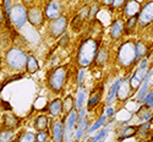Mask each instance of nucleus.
Segmentation results:
<instances>
[{
    "mask_svg": "<svg viewBox=\"0 0 153 142\" xmlns=\"http://www.w3.org/2000/svg\"><path fill=\"white\" fill-rule=\"evenodd\" d=\"M27 61V54L23 49H21L17 45L10 47L4 55V64L10 71L15 72H22L26 68Z\"/></svg>",
    "mask_w": 153,
    "mask_h": 142,
    "instance_id": "nucleus-1",
    "label": "nucleus"
},
{
    "mask_svg": "<svg viewBox=\"0 0 153 142\" xmlns=\"http://www.w3.org/2000/svg\"><path fill=\"white\" fill-rule=\"evenodd\" d=\"M98 48L99 42L94 38H87V39L82 41L77 50V58H76L80 68H87L93 64Z\"/></svg>",
    "mask_w": 153,
    "mask_h": 142,
    "instance_id": "nucleus-2",
    "label": "nucleus"
},
{
    "mask_svg": "<svg viewBox=\"0 0 153 142\" xmlns=\"http://www.w3.org/2000/svg\"><path fill=\"white\" fill-rule=\"evenodd\" d=\"M68 79V65L54 68L48 75V87L54 93H60Z\"/></svg>",
    "mask_w": 153,
    "mask_h": 142,
    "instance_id": "nucleus-3",
    "label": "nucleus"
},
{
    "mask_svg": "<svg viewBox=\"0 0 153 142\" xmlns=\"http://www.w3.org/2000/svg\"><path fill=\"white\" fill-rule=\"evenodd\" d=\"M7 20L11 28L16 31L21 30L27 22V6H25L22 3L14 4L7 12Z\"/></svg>",
    "mask_w": 153,
    "mask_h": 142,
    "instance_id": "nucleus-4",
    "label": "nucleus"
},
{
    "mask_svg": "<svg viewBox=\"0 0 153 142\" xmlns=\"http://www.w3.org/2000/svg\"><path fill=\"white\" fill-rule=\"evenodd\" d=\"M118 61L121 66H131L136 62V53H135V44L132 42H124L118 50Z\"/></svg>",
    "mask_w": 153,
    "mask_h": 142,
    "instance_id": "nucleus-5",
    "label": "nucleus"
},
{
    "mask_svg": "<svg viewBox=\"0 0 153 142\" xmlns=\"http://www.w3.org/2000/svg\"><path fill=\"white\" fill-rule=\"evenodd\" d=\"M66 28H68V17L64 15H60L59 17H56L54 20H50L48 31H49L50 37L56 39V38L61 37L65 33Z\"/></svg>",
    "mask_w": 153,
    "mask_h": 142,
    "instance_id": "nucleus-6",
    "label": "nucleus"
},
{
    "mask_svg": "<svg viewBox=\"0 0 153 142\" xmlns=\"http://www.w3.org/2000/svg\"><path fill=\"white\" fill-rule=\"evenodd\" d=\"M27 21L34 28H41L45 21L44 11L39 6H36V5L28 6L27 7Z\"/></svg>",
    "mask_w": 153,
    "mask_h": 142,
    "instance_id": "nucleus-7",
    "label": "nucleus"
},
{
    "mask_svg": "<svg viewBox=\"0 0 153 142\" xmlns=\"http://www.w3.org/2000/svg\"><path fill=\"white\" fill-rule=\"evenodd\" d=\"M137 21L140 26H142V27L149 26L153 22V0L148 1L146 5L141 6L138 15H137Z\"/></svg>",
    "mask_w": 153,
    "mask_h": 142,
    "instance_id": "nucleus-8",
    "label": "nucleus"
},
{
    "mask_svg": "<svg viewBox=\"0 0 153 142\" xmlns=\"http://www.w3.org/2000/svg\"><path fill=\"white\" fill-rule=\"evenodd\" d=\"M88 15H90V5L82 6L71 21V28L74 32H80V30L85 25L86 20H88Z\"/></svg>",
    "mask_w": 153,
    "mask_h": 142,
    "instance_id": "nucleus-9",
    "label": "nucleus"
},
{
    "mask_svg": "<svg viewBox=\"0 0 153 142\" xmlns=\"http://www.w3.org/2000/svg\"><path fill=\"white\" fill-rule=\"evenodd\" d=\"M62 14V3L61 0H49L44 9V16L47 20H54Z\"/></svg>",
    "mask_w": 153,
    "mask_h": 142,
    "instance_id": "nucleus-10",
    "label": "nucleus"
},
{
    "mask_svg": "<svg viewBox=\"0 0 153 142\" xmlns=\"http://www.w3.org/2000/svg\"><path fill=\"white\" fill-rule=\"evenodd\" d=\"M21 125V119L16 114L11 113V110H7L6 113L3 114V123L1 126L3 129H9V130H17Z\"/></svg>",
    "mask_w": 153,
    "mask_h": 142,
    "instance_id": "nucleus-11",
    "label": "nucleus"
},
{
    "mask_svg": "<svg viewBox=\"0 0 153 142\" xmlns=\"http://www.w3.org/2000/svg\"><path fill=\"white\" fill-rule=\"evenodd\" d=\"M102 96H103V85H98L90 93V98L87 100V110H93L100 103Z\"/></svg>",
    "mask_w": 153,
    "mask_h": 142,
    "instance_id": "nucleus-12",
    "label": "nucleus"
},
{
    "mask_svg": "<svg viewBox=\"0 0 153 142\" xmlns=\"http://www.w3.org/2000/svg\"><path fill=\"white\" fill-rule=\"evenodd\" d=\"M146 74H147V68L138 66V69L129 77V83H130V87H131V91H137L138 87L141 86Z\"/></svg>",
    "mask_w": 153,
    "mask_h": 142,
    "instance_id": "nucleus-13",
    "label": "nucleus"
},
{
    "mask_svg": "<svg viewBox=\"0 0 153 142\" xmlns=\"http://www.w3.org/2000/svg\"><path fill=\"white\" fill-rule=\"evenodd\" d=\"M124 25H125V22L123 21V19H117L111 22L110 30H109V36L111 39L117 41L124 34Z\"/></svg>",
    "mask_w": 153,
    "mask_h": 142,
    "instance_id": "nucleus-14",
    "label": "nucleus"
},
{
    "mask_svg": "<svg viewBox=\"0 0 153 142\" xmlns=\"http://www.w3.org/2000/svg\"><path fill=\"white\" fill-rule=\"evenodd\" d=\"M52 137L55 142H61L65 138V126L64 120H56L52 125Z\"/></svg>",
    "mask_w": 153,
    "mask_h": 142,
    "instance_id": "nucleus-15",
    "label": "nucleus"
},
{
    "mask_svg": "<svg viewBox=\"0 0 153 142\" xmlns=\"http://www.w3.org/2000/svg\"><path fill=\"white\" fill-rule=\"evenodd\" d=\"M77 125V112L76 109H72L68 115L66 119H64V126H65V135L72 134L74 129Z\"/></svg>",
    "mask_w": 153,
    "mask_h": 142,
    "instance_id": "nucleus-16",
    "label": "nucleus"
},
{
    "mask_svg": "<svg viewBox=\"0 0 153 142\" xmlns=\"http://www.w3.org/2000/svg\"><path fill=\"white\" fill-rule=\"evenodd\" d=\"M140 9H141V4L136 0H127L126 4L123 6L124 10V15L126 17H131V16H136L138 15Z\"/></svg>",
    "mask_w": 153,
    "mask_h": 142,
    "instance_id": "nucleus-17",
    "label": "nucleus"
},
{
    "mask_svg": "<svg viewBox=\"0 0 153 142\" xmlns=\"http://www.w3.org/2000/svg\"><path fill=\"white\" fill-rule=\"evenodd\" d=\"M48 113L52 115L54 118H58L62 114V100L60 98H55L53 99L50 103H48V107H47Z\"/></svg>",
    "mask_w": 153,
    "mask_h": 142,
    "instance_id": "nucleus-18",
    "label": "nucleus"
},
{
    "mask_svg": "<svg viewBox=\"0 0 153 142\" xmlns=\"http://www.w3.org/2000/svg\"><path fill=\"white\" fill-rule=\"evenodd\" d=\"M108 59H109V50H108V48L105 45H102V47L99 45L93 62L96 64V65H98V66H103V65H105V64H107Z\"/></svg>",
    "mask_w": 153,
    "mask_h": 142,
    "instance_id": "nucleus-19",
    "label": "nucleus"
},
{
    "mask_svg": "<svg viewBox=\"0 0 153 142\" xmlns=\"http://www.w3.org/2000/svg\"><path fill=\"white\" fill-rule=\"evenodd\" d=\"M130 92H131V87H130V83H129V77H126L125 80H121V82L119 85L117 97L120 100H126L130 96Z\"/></svg>",
    "mask_w": 153,
    "mask_h": 142,
    "instance_id": "nucleus-20",
    "label": "nucleus"
},
{
    "mask_svg": "<svg viewBox=\"0 0 153 142\" xmlns=\"http://www.w3.org/2000/svg\"><path fill=\"white\" fill-rule=\"evenodd\" d=\"M41 66L38 64V60L36 59L34 55H27V61H26V68H25V71L27 74H36L37 71H39Z\"/></svg>",
    "mask_w": 153,
    "mask_h": 142,
    "instance_id": "nucleus-21",
    "label": "nucleus"
},
{
    "mask_svg": "<svg viewBox=\"0 0 153 142\" xmlns=\"http://www.w3.org/2000/svg\"><path fill=\"white\" fill-rule=\"evenodd\" d=\"M151 75H152V71H148V72L146 74V76H145V79H143L141 86L138 87V92H137V94H136L137 100H141V99L147 94L148 86H149V77H151Z\"/></svg>",
    "mask_w": 153,
    "mask_h": 142,
    "instance_id": "nucleus-22",
    "label": "nucleus"
},
{
    "mask_svg": "<svg viewBox=\"0 0 153 142\" xmlns=\"http://www.w3.org/2000/svg\"><path fill=\"white\" fill-rule=\"evenodd\" d=\"M33 126L36 129V131H43V130H47L48 126H49V119L47 115H38V117L34 119V123H33Z\"/></svg>",
    "mask_w": 153,
    "mask_h": 142,
    "instance_id": "nucleus-23",
    "label": "nucleus"
},
{
    "mask_svg": "<svg viewBox=\"0 0 153 142\" xmlns=\"http://www.w3.org/2000/svg\"><path fill=\"white\" fill-rule=\"evenodd\" d=\"M72 109H75V99L71 94H68L62 99V113L68 115Z\"/></svg>",
    "mask_w": 153,
    "mask_h": 142,
    "instance_id": "nucleus-24",
    "label": "nucleus"
},
{
    "mask_svg": "<svg viewBox=\"0 0 153 142\" xmlns=\"http://www.w3.org/2000/svg\"><path fill=\"white\" fill-rule=\"evenodd\" d=\"M137 23H138V21H137V15H136V16H131V17H127V21H126L125 25H124V33L131 34V33L135 31Z\"/></svg>",
    "mask_w": 153,
    "mask_h": 142,
    "instance_id": "nucleus-25",
    "label": "nucleus"
},
{
    "mask_svg": "<svg viewBox=\"0 0 153 142\" xmlns=\"http://www.w3.org/2000/svg\"><path fill=\"white\" fill-rule=\"evenodd\" d=\"M136 131H137V126H127V127H124L123 130L119 132V135H118V140H126V138L134 137L136 135Z\"/></svg>",
    "mask_w": 153,
    "mask_h": 142,
    "instance_id": "nucleus-26",
    "label": "nucleus"
},
{
    "mask_svg": "<svg viewBox=\"0 0 153 142\" xmlns=\"http://www.w3.org/2000/svg\"><path fill=\"white\" fill-rule=\"evenodd\" d=\"M147 45L143 43V42H137L135 44V53H136V61L141 60L142 58L146 57L147 54Z\"/></svg>",
    "mask_w": 153,
    "mask_h": 142,
    "instance_id": "nucleus-27",
    "label": "nucleus"
},
{
    "mask_svg": "<svg viewBox=\"0 0 153 142\" xmlns=\"http://www.w3.org/2000/svg\"><path fill=\"white\" fill-rule=\"evenodd\" d=\"M88 125H90V123H88L87 120H85V119L81 123H79L77 125H76V126H77V129H76V134H75L76 140H81L83 137V135L88 130Z\"/></svg>",
    "mask_w": 153,
    "mask_h": 142,
    "instance_id": "nucleus-28",
    "label": "nucleus"
},
{
    "mask_svg": "<svg viewBox=\"0 0 153 142\" xmlns=\"http://www.w3.org/2000/svg\"><path fill=\"white\" fill-rule=\"evenodd\" d=\"M22 77H23V74H21V72H17V74H14V75H9L6 79H4L3 82L0 83V92H1V91H3V88L6 87L9 83L15 82V81H17V80H21Z\"/></svg>",
    "mask_w": 153,
    "mask_h": 142,
    "instance_id": "nucleus-29",
    "label": "nucleus"
},
{
    "mask_svg": "<svg viewBox=\"0 0 153 142\" xmlns=\"http://www.w3.org/2000/svg\"><path fill=\"white\" fill-rule=\"evenodd\" d=\"M121 80H123V79H118L115 82L111 85L110 91H109V94H108V98H107V103H108V104L113 103V100L115 99V97H117V92H118V88H119V85H120Z\"/></svg>",
    "mask_w": 153,
    "mask_h": 142,
    "instance_id": "nucleus-30",
    "label": "nucleus"
},
{
    "mask_svg": "<svg viewBox=\"0 0 153 142\" xmlns=\"http://www.w3.org/2000/svg\"><path fill=\"white\" fill-rule=\"evenodd\" d=\"M137 117L141 119V120H145V121L151 120L152 113H151V110H149V107H147L146 104H143L141 108L137 110Z\"/></svg>",
    "mask_w": 153,
    "mask_h": 142,
    "instance_id": "nucleus-31",
    "label": "nucleus"
},
{
    "mask_svg": "<svg viewBox=\"0 0 153 142\" xmlns=\"http://www.w3.org/2000/svg\"><path fill=\"white\" fill-rule=\"evenodd\" d=\"M15 140V130H9V129H3L0 132V142H9Z\"/></svg>",
    "mask_w": 153,
    "mask_h": 142,
    "instance_id": "nucleus-32",
    "label": "nucleus"
},
{
    "mask_svg": "<svg viewBox=\"0 0 153 142\" xmlns=\"http://www.w3.org/2000/svg\"><path fill=\"white\" fill-rule=\"evenodd\" d=\"M34 135L36 134H33L31 131H23V132H20L15 137V140L20 141V142H33L34 141Z\"/></svg>",
    "mask_w": 153,
    "mask_h": 142,
    "instance_id": "nucleus-33",
    "label": "nucleus"
},
{
    "mask_svg": "<svg viewBox=\"0 0 153 142\" xmlns=\"http://www.w3.org/2000/svg\"><path fill=\"white\" fill-rule=\"evenodd\" d=\"M105 120H107V115L105 114H103V115H100L99 117V119L92 125V126H90L88 127V130H87V132H94V131H97V130H99V129L103 126L104 124H105Z\"/></svg>",
    "mask_w": 153,
    "mask_h": 142,
    "instance_id": "nucleus-34",
    "label": "nucleus"
},
{
    "mask_svg": "<svg viewBox=\"0 0 153 142\" xmlns=\"http://www.w3.org/2000/svg\"><path fill=\"white\" fill-rule=\"evenodd\" d=\"M85 89L82 88V86H79V92H77V99L75 102V108L76 109H81L83 107V102H85Z\"/></svg>",
    "mask_w": 153,
    "mask_h": 142,
    "instance_id": "nucleus-35",
    "label": "nucleus"
},
{
    "mask_svg": "<svg viewBox=\"0 0 153 142\" xmlns=\"http://www.w3.org/2000/svg\"><path fill=\"white\" fill-rule=\"evenodd\" d=\"M99 11H100V5L97 3H92L90 5V15H88V19L94 20L97 17V15L99 14Z\"/></svg>",
    "mask_w": 153,
    "mask_h": 142,
    "instance_id": "nucleus-36",
    "label": "nucleus"
},
{
    "mask_svg": "<svg viewBox=\"0 0 153 142\" xmlns=\"http://www.w3.org/2000/svg\"><path fill=\"white\" fill-rule=\"evenodd\" d=\"M49 137H50V135H49V132H48L47 130L38 131V132L34 135V141H37V142H44V141L49 140Z\"/></svg>",
    "mask_w": 153,
    "mask_h": 142,
    "instance_id": "nucleus-37",
    "label": "nucleus"
},
{
    "mask_svg": "<svg viewBox=\"0 0 153 142\" xmlns=\"http://www.w3.org/2000/svg\"><path fill=\"white\" fill-rule=\"evenodd\" d=\"M149 126H151V123H149V120H147V123H143V124H141V125L137 126L136 134H138V135H145L146 132H148Z\"/></svg>",
    "mask_w": 153,
    "mask_h": 142,
    "instance_id": "nucleus-38",
    "label": "nucleus"
},
{
    "mask_svg": "<svg viewBox=\"0 0 153 142\" xmlns=\"http://www.w3.org/2000/svg\"><path fill=\"white\" fill-rule=\"evenodd\" d=\"M141 102L143 103V104H146L147 107L153 108V91H151L148 94H146V96L141 99Z\"/></svg>",
    "mask_w": 153,
    "mask_h": 142,
    "instance_id": "nucleus-39",
    "label": "nucleus"
},
{
    "mask_svg": "<svg viewBox=\"0 0 153 142\" xmlns=\"http://www.w3.org/2000/svg\"><path fill=\"white\" fill-rule=\"evenodd\" d=\"M107 135H108V130H107V129H103V130H100L96 136H93L91 138V141H93V142H96V141H103L107 137Z\"/></svg>",
    "mask_w": 153,
    "mask_h": 142,
    "instance_id": "nucleus-40",
    "label": "nucleus"
},
{
    "mask_svg": "<svg viewBox=\"0 0 153 142\" xmlns=\"http://www.w3.org/2000/svg\"><path fill=\"white\" fill-rule=\"evenodd\" d=\"M127 0H114L113 4H111V7L114 9H123V6L126 4Z\"/></svg>",
    "mask_w": 153,
    "mask_h": 142,
    "instance_id": "nucleus-41",
    "label": "nucleus"
},
{
    "mask_svg": "<svg viewBox=\"0 0 153 142\" xmlns=\"http://www.w3.org/2000/svg\"><path fill=\"white\" fill-rule=\"evenodd\" d=\"M6 19H7V15L5 14L3 5L0 4V26H3V25H4V22H5V20H6Z\"/></svg>",
    "mask_w": 153,
    "mask_h": 142,
    "instance_id": "nucleus-42",
    "label": "nucleus"
},
{
    "mask_svg": "<svg viewBox=\"0 0 153 142\" xmlns=\"http://www.w3.org/2000/svg\"><path fill=\"white\" fill-rule=\"evenodd\" d=\"M83 76H85V68H81L79 71V76H77V83L79 86L83 85Z\"/></svg>",
    "mask_w": 153,
    "mask_h": 142,
    "instance_id": "nucleus-43",
    "label": "nucleus"
},
{
    "mask_svg": "<svg viewBox=\"0 0 153 142\" xmlns=\"http://www.w3.org/2000/svg\"><path fill=\"white\" fill-rule=\"evenodd\" d=\"M12 4H11V0H4V3H3V7H4V11H5V14L7 15V12L9 10L11 9Z\"/></svg>",
    "mask_w": 153,
    "mask_h": 142,
    "instance_id": "nucleus-44",
    "label": "nucleus"
},
{
    "mask_svg": "<svg viewBox=\"0 0 153 142\" xmlns=\"http://www.w3.org/2000/svg\"><path fill=\"white\" fill-rule=\"evenodd\" d=\"M1 108L5 110V112H7V110H11L12 108H11V104L9 102H6V100H1Z\"/></svg>",
    "mask_w": 153,
    "mask_h": 142,
    "instance_id": "nucleus-45",
    "label": "nucleus"
},
{
    "mask_svg": "<svg viewBox=\"0 0 153 142\" xmlns=\"http://www.w3.org/2000/svg\"><path fill=\"white\" fill-rule=\"evenodd\" d=\"M114 113H115L114 108H113V107H108V109H107V112H105V115H107V117H113Z\"/></svg>",
    "mask_w": 153,
    "mask_h": 142,
    "instance_id": "nucleus-46",
    "label": "nucleus"
},
{
    "mask_svg": "<svg viewBox=\"0 0 153 142\" xmlns=\"http://www.w3.org/2000/svg\"><path fill=\"white\" fill-rule=\"evenodd\" d=\"M21 3L25 5V6H30V5H33V3H34V0H21Z\"/></svg>",
    "mask_w": 153,
    "mask_h": 142,
    "instance_id": "nucleus-47",
    "label": "nucleus"
},
{
    "mask_svg": "<svg viewBox=\"0 0 153 142\" xmlns=\"http://www.w3.org/2000/svg\"><path fill=\"white\" fill-rule=\"evenodd\" d=\"M114 0H102V5H104V6H111Z\"/></svg>",
    "mask_w": 153,
    "mask_h": 142,
    "instance_id": "nucleus-48",
    "label": "nucleus"
},
{
    "mask_svg": "<svg viewBox=\"0 0 153 142\" xmlns=\"http://www.w3.org/2000/svg\"><path fill=\"white\" fill-rule=\"evenodd\" d=\"M92 3H94V0H86V4L88 5V4H92Z\"/></svg>",
    "mask_w": 153,
    "mask_h": 142,
    "instance_id": "nucleus-49",
    "label": "nucleus"
},
{
    "mask_svg": "<svg viewBox=\"0 0 153 142\" xmlns=\"http://www.w3.org/2000/svg\"><path fill=\"white\" fill-rule=\"evenodd\" d=\"M1 130H3V126H1V124H0V132H1Z\"/></svg>",
    "mask_w": 153,
    "mask_h": 142,
    "instance_id": "nucleus-50",
    "label": "nucleus"
},
{
    "mask_svg": "<svg viewBox=\"0 0 153 142\" xmlns=\"http://www.w3.org/2000/svg\"><path fill=\"white\" fill-rule=\"evenodd\" d=\"M151 140H152V141H153V136H152V137H151Z\"/></svg>",
    "mask_w": 153,
    "mask_h": 142,
    "instance_id": "nucleus-51",
    "label": "nucleus"
}]
</instances>
